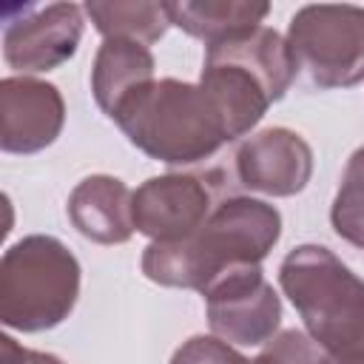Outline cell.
<instances>
[{"mask_svg": "<svg viewBox=\"0 0 364 364\" xmlns=\"http://www.w3.org/2000/svg\"><path fill=\"white\" fill-rule=\"evenodd\" d=\"M282 236V213L250 196H230L188 239L151 242L142 253V273L162 287L205 293L219 276L262 264Z\"/></svg>", "mask_w": 364, "mask_h": 364, "instance_id": "obj_1", "label": "cell"}, {"mask_svg": "<svg viewBox=\"0 0 364 364\" xmlns=\"http://www.w3.org/2000/svg\"><path fill=\"white\" fill-rule=\"evenodd\" d=\"M114 122L134 148L165 165L205 162L230 142L210 94L199 82L193 85L173 77L154 80L142 88L119 108Z\"/></svg>", "mask_w": 364, "mask_h": 364, "instance_id": "obj_2", "label": "cell"}, {"mask_svg": "<svg viewBox=\"0 0 364 364\" xmlns=\"http://www.w3.org/2000/svg\"><path fill=\"white\" fill-rule=\"evenodd\" d=\"M296 77L287 40L267 26L208 46L199 85L216 102L230 142L245 136L279 102Z\"/></svg>", "mask_w": 364, "mask_h": 364, "instance_id": "obj_3", "label": "cell"}, {"mask_svg": "<svg viewBox=\"0 0 364 364\" xmlns=\"http://www.w3.org/2000/svg\"><path fill=\"white\" fill-rule=\"evenodd\" d=\"M279 284L333 361L364 358V282L330 247H293L279 264Z\"/></svg>", "mask_w": 364, "mask_h": 364, "instance_id": "obj_4", "label": "cell"}, {"mask_svg": "<svg viewBox=\"0 0 364 364\" xmlns=\"http://www.w3.org/2000/svg\"><path fill=\"white\" fill-rule=\"evenodd\" d=\"M80 296V262L54 236L31 233L0 259V321L43 333L63 324Z\"/></svg>", "mask_w": 364, "mask_h": 364, "instance_id": "obj_5", "label": "cell"}, {"mask_svg": "<svg viewBox=\"0 0 364 364\" xmlns=\"http://www.w3.org/2000/svg\"><path fill=\"white\" fill-rule=\"evenodd\" d=\"M296 71L318 91L364 80V9L350 3L301 6L287 28Z\"/></svg>", "mask_w": 364, "mask_h": 364, "instance_id": "obj_6", "label": "cell"}, {"mask_svg": "<svg viewBox=\"0 0 364 364\" xmlns=\"http://www.w3.org/2000/svg\"><path fill=\"white\" fill-rule=\"evenodd\" d=\"M236 173L225 168L173 171L134 191V228L151 242H179L196 233L222 202L236 196Z\"/></svg>", "mask_w": 364, "mask_h": 364, "instance_id": "obj_7", "label": "cell"}, {"mask_svg": "<svg viewBox=\"0 0 364 364\" xmlns=\"http://www.w3.org/2000/svg\"><path fill=\"white\" fill-rule=\"evenodd\" d=\"M213 336L239 347H259L273 338L282 321V301L259 264L219 276L205 293Z\"/></svg>", "mask_w": 364, "mask_h": 364, "instance_id": "obj_8", "label": "cell"}, {"mask_svg": "<svg viewBox=\"0 0 364 364\" xmlns=\"http://www.w3.org/2000/svg\"><path fill=\"white\" fill-rule=\"evenodd\" d=\"M6 11L3 60L23 74L51 71L74 57L82 37V6L77 3H26Z\"/></svg>", "mask_w": 364, "mask_h": 364, "instance_id": "obj_9", "label": "cell"}, {"mask_svg": "<svg viewBox=\"0 0 364 364\" xmlns=\"http://www.w3.org/2000/svg\"><path fill=\"white\" fill-rule=\"evenodd\" d=\"M233 173L247 191L264 196H296L313 176V148L290 128H264L239 145Z\"/></svg>", "mask_w": 364, "mask_h": 364, "instance_id": "obj_10", "label": "cell"}, {"mask_svg": "<svg viewBox=\"0 0 364 364\" xmlns=\"http://www.w3.org/2000/svg\"><path fill=\"white\" fill-rule=\"evenodd\" d=\"M65 125V102L57 85L26 74L0 80V148L6 154H37Z\"/></svg>", "mask_w": 364, "mask_h": 364, "instance_id": "obj_11", "label": "cell"}, {"mask_svg": "<svg viewBox=\"0 0 364 364\" xmlns=\"http://www.w3.org/2000/svg\"><path fill=\"white\" fill-rule=\"evenodd\" d=\"M68 219L85 239L97 245H122L134 228V191L108 173L85 176L68 193Z\"/></svg>", "mask_w": 364, "mask_h": 364, "instance_id": "obj_12", "label": "cell"}, {"mask_svg": "<svg viewBox=\"0 0 364 364\" xmlns=\"http://www.w3.org/2000/svg\"><path fill=\"white\" fill-rule=\"evenodd\" d=\"M154 82V54L131 40H102L91 68V91L100 111L114 119L119 108Z\"/></svg>", "mask_w": 364, "mask_h": 364, "instance_id": "obj_13", "label": "cell"}, {"mask_svg": "<svg viewBox=\"0 0 364 364\" xmlns=\"http://www.w3.org/2000/svg\"><path fill=\"white\" fill-rule=\"evenodd\" d=\"M270 6L256 0H173L168 3L171 26L205 40L208 46L262 26Z\"/></svg>", "mask_w": 364, "mask_h": 364, "instance_id": "obj_14", "label": "cell"}, {"mask_svg": "<svg viewBox=\"0 0 364 364\" xmlns=\"http://www.w3.org/2000/svg\"><path fill=\"white\" fill-rule=\"evenodd\" d=\"M82 11L105 40H131L139 46L162 40L171 26L168 3L154 0H88Z\"/></svg>", "mask_w": 364, "mask_h": 364, "instance_id": "obj_15", "label": "cell"}, {"mask_svg": "<svg viewBox=\"0 0 364 364\" xmlns=\"http://www.w3.org/2000/svg\"><path fill=\"white\" fill-rule=\"evenodd\" d=\"M330 222L344 242L364 250V145L355 148L347 159L341 185L330 208Z\"/></svg>", "mask_w": 364, "mask_h": 364, "instance_id": "obj_16", "label": "cell"}, {"mask_svg": "<svg viewBox=\"0 0 364 364\" xmlns=\"http://www.w3.org/2000/svg\"><path fill=\"white\" fill-rule=\"evenodd\" d=\"M250 364H333V358L301 330L273 336Z\"/></svg>", "mask_w": 364, "mask_h": 364, "instance_id": "obj_17", "label": "cell"}, {"mask_svg": "<svg viewBox=\"0 0 364 364\" xmlns=\"http://www.w3.org/2000/svg\"><path fill=\"white\" fill-rule=\"evenodd\" d=\"M171 364H250L219 336H193L176 347Z\"/></svg>", "mask_w": 364, "mask_h": 364, "instance_id": "obj_18", "label": "cell"}, {"mask_svg": "<svg viewBox=\"0 0 364 364\" xmlns=\"http://www.w3.org/2000/svg\"><path fill=\"white\" fill-rule=\"evenodd\" d=\"M0 364H63V361L51 353L28 350L17 344L11 336H0Z\"/></svg>", "mask_w": 364, "mask_h": 364, "instance_id": "obj_19", "label": "cell"}, {"mask_svg": "<svg viewBox=\"0 0 364 364\" xmlns=\"http://www.w3.org/2000/svg\"><path fill=\"white\" fill-rule=\"evenodd\" d=\"M333 364H364V358L361 361H333Z\"/></svg>", "mask_w": 364, "mask_h": 364, "instance_id": "obj_20", "label": "cell"}]
</instances>
